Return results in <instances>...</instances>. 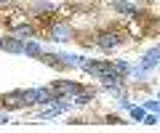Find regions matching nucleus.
Segmentation results:
<instances>
[{"label":"nucleus","instance_id":"f257e3e1","mask_svg":"<svg viewBox=\"0 0 160 133\" xmlns=\"http://www.w3.org/2000/svg\"><path fill=\"white\" fill-rule=\"evenodd\" d=\"M24 19L27 16H24L22 8H8V11L3 8V11H0V24H6L8 29H16L19 24H24Z\"/></svg>","mask_w":160,"mask_h":133},{"label":"nucleus","instance_id":"f03ea898","mask_svg":"<svg viewBox=\"0 0 160 133\" xmlns=\"http://www.w3.org/2000/svg\"><path fill=\"white\" fill-rule=\"evenodd\" d=\"M27 96V104H48V101H56V93L48 91V88H32V91H24Z\"/></svg>","mask_w":160,"mask_h":133},{"label":"nucleus","instance_id":"7ed1b4c3","mask_svg":"<svg viewBox=\"0 0 160 133\" xmlns=\"http://www.w3.org/2000/svg\"><path fill=\"white\" fill-rule=\"evenodd\" d=\"M51 91L56 93V98H69V96H78V93H80V85H78V83L59 80V83H53V88H51Z\"/></svg>","mask_w":160,"mask_h":133},{"label":"nucleus","instance_id":"20e7f679","mask_svg":"<svg viewBox=\"0 0 160 133\" xmlns=\"http://www.w3.org/2000/svg\"><path fill=\"white\" fill-rule=\"evenodd\" d=\"M96 45L102 48V51H112V48L120 45V35L118 32H102V35L96 37Z\"/></svg>","mask_w":160,"mask_h":133},{"label":"nucleus","instance_id":"39448f33","mask_svg":"<svg viewBox=\"0 0 160 133\" xmlns=\"http://www.w3.org/2000/svg\"><path fill=\"white\" fill-rule=\"evenodd\" d=\"M72 37V27L69 24H51V40L56 43H64Z\"/></svg>","mask_w":160,"mask_h":133},{"label":"nucleus","instance_id":"423d86ee","mask_svg":"<svg viewBox=\"0 0 160 133\" xmlns=\"http://www.w3.org/2000/svg\"><path fill=\"white\" fill-rule=\"evenodd\" d=\"M158 64H160V45H155V48H149L147 56L142 59V69H144V72H149L152 67H158Z\"/></svg>","mask_w":160,"mask_h":133},{"label":"nucleus","instance_id":"0eeeda50","mask_svg":"<svg viewBox=\"0 0 160 133\" xmlns=\"http://www.w3.org/2000/svg\"><path fill=\"white\" fill-rule=\"evenodd\" d=\"M3 48L11 53H24V40L22 37H11V40H3Z\"/></svg>","mask_w":160,"mask_h":133},{"label":"nucleus","instance_id":"6e6552de","mask_svg":"<svg viewBox=\"0 0 160 133\" xmlns=\"http://www.w3.org/2000/svg\"><path fill=\"white\" fill-rule=\"evenodd\" d=\"M112 8H115V11H120V13H133V11H136L131 0H112Z\"/></svg>","mask_w":160,"mask_h":133},{"label":"nucleus","instance_id":"1a4fd4ad","mask_svg":"<svg viewBox=\"0 0 160 133\" xmlns=\"http://www.w3.org/2000/svg\"><path fill=\"white\" fill-rule=\"evenodd\" d=\"M13 35H16V37H22V40H27V37H32V35H35V29L29 27V24H19V27L13 29Z\"/></svg>","mask_w":160,"mask_h":133},{"label":"nucleus","instance_id":"9d476101","mask_svg":"<svg viewBox=\"0 0 160 133\" xmlns=\"http://www.w3.org/2000/svg\"><path fill=\"white\" fill-rule=\"evenodd\" d=\"M24 53L27 56H43V48L38 43H24Z\"/></svg>","mask_w":160,"mask_h":133},{"label":"nucleus","instance_id":"9b49d317","mask_svg":"<svg viewBox=\"0 0 160 133\" xmlns=\"http://www.w3.org/2000/svg\"><path fill=\"white\" fill-rule=\"evenodd\" d=\"M32 11H35V13H48V11H51V3L40 0V3H35V6H32Z\"/></svg>","mask_w":160,"mask_h":133},{"label":"nucleus","instance_id":"f8f14e48","mask_svg":"<svg viewBox=\"0 0 160 133\" xmlns=\"http://www.w3.org/2000/svg\"><path fill=\"white\" fill-rule=\"evenodd\" d=\"M91 98H93V93H78V96H75L72 101H75V104H80V107H83V104H88Z\"/></svg>","mask_w":160,"mask_h":133},{"label":"nucleus","instance_id":"ddd939ff","mask_svg":"<svg viewBox=\"0 0 160 133\" xmlns=\"http://www.w3.org/2000/svg\"><path fill=\"white\" fill-rule=\"evenodd\" d=\"M115 72H118V75H128V72H131V67H128L126 61H118V64H115Z\"/></svg>","mask_w":160,"mask_h":133},{"label":"nucleus","instance_id":"4468645a","mask_svg":"<svg viewBox=\"0 0 160 133\" xmlns=\"http://www.w3.org/2000/svg\"><path fill=\"white\" fill-rule=\"evenodd\" d=\"M128 109H131L133 120H144V109H142V107H128Z\"/></svg>","mask_w":160,"mask_h":133},{"label":"nucleus","instance_id":"2eb2a0df","mask_svg":"<svg viewBox=\"0 0 160 133\" xmlns=\"http://www.w3.org/2000/svg\"><path fill=\"white\" fill-rule=\"evenodd\" d=\"M144 109H149V112H160V101H147V107Z\"/></svg>","mask_w":160,"mask_h":133},{"label":"nucleus","instance_id":"dca6fc26","mask_svg":"<svg viewBox=\"0 0 160 133\" xmlns=\"http://www.w3.org/2000/svg\"><path fill=\"white\" fill-rule=\"evenodd\" d=\"M144 122H147V125H155V122H158V112H155V115H144Z\"/></svg>","mask_w":160,"mask_h":133},{"label":"nucleus","instance_id":"f3484780","mask_svg":"<svg viewBox=\"0 0 160 133\" xmlns=\"http://www.w3.org/2000/svg\"><path fill=\"white\" fill-rule=\"evenodd\" d=\"M3 3H6V0H0V6H3Z\"/></svg>","mask_w":160,"mask_h":133},{"label":"nucleus","instance_id":"a211bd4d","mask_svg":"<svg viewBox=\"0 0 160 133\" xmlns=\"http://www.w3.org/2000/svg\"><path fill=\"white\" fill-rule=\"evenodd\" d=\"M0 48H3V40H0Z\"/></svg>","mask_w":160,"mask_h":133},{"label":"nucleus","instance_id":"6ab92c4d","mask_svg":"<svg viewBox=\"0 0 160 133\" xmlns=\"http://www.w3.org/2000/svg\"><path fill=\"white\" fill-rule=\"evenodd\" d=\"M158 98H160V96H158Z\"/></svg>","mask_w":160,"mask_h":133}]
</instances>
